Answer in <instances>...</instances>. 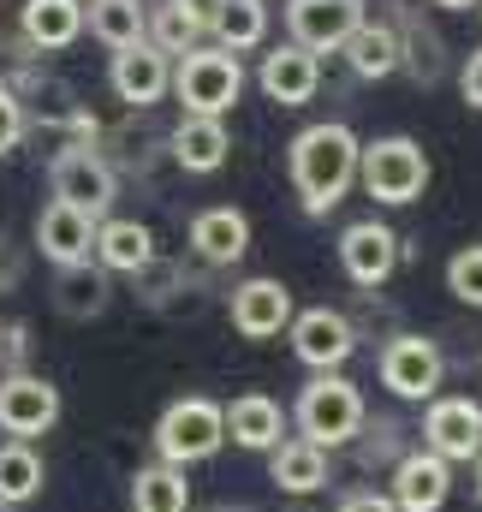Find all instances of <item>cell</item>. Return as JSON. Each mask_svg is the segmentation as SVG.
I'll return each mask as SVG.
<instances>
[{
    "instance_id": "28",
    "label": "cell",
    "mask_w": 482,
    "mask_h": 512,
    "mask_svg": "<svg viewBox=\"0 0 482 512\" xmlns=\"http://www.w3.org/2000/svg\"><path fill=\"white\" fill-rule=\"evenodd\" d=\"M143 6L149 0H90L84 6V24H90V36L102 42V48H131V42H143Z\"/></svg>"
},
{
    "instance_id": "39",
    "label": "cell",
    "mask_w": 482,
    "mask_h": 512,
    "mask_svg": "<svg viewBox=\"0 0 482 512\" xmlns=\"http://www.w3.org/2000/svg\"><path fill=\"white\" fill-rule=\"evenodd\" d=\"M429 6H447V12H471L477 0H429Z\"/></svg>"
},
{
    "instance_id": "41",
    "label": "cell",
    "mask_w": 482,
    "mask_h": 512,
    "mask_svg": "<svg viewBox=\"0 0 482 512\" xmlns=\"http://www.w3.org/2000/svg\"><path fill=\"white\" fill-rule=\"evenodd\" d=\"M477 12H482V0H477Z\"/></svg>"
},
{
    "instance_id": "33",
    "label": "cell",
    "mask_w": 482,
    "mask_h": 512,
    "mask_svg": "<svg viewBox=\"0 0 482 512\" xmlns=\"http://www.w3.org/2000/svg\"><path fill=\"white\" fill-rule=\"evenodd\" d=\"M30 364V328L24 322H0V370L18 376Z\"/></svg>"
},
{
    "instance_id": "16",
    "label": "cell",
    "mask_w": 482,
    "mask_h": 512,
    "mask_svg": "<svg viewBox=\"0 0 482 512\" xmlns=\"http://www.w3.org/2000/svg\"><path fill=\"white\" fill-rule=\"evenodd\" d=\"M256 84H262V96H268V102H280V108H304V102L316 96V84H322V60H316V54H304L298 42H280V48H268V54H262Z\"/></svg>"
},
{
    "instance_id": "30",
    "label": "cell",
    "mask_w": 482,
    "mask_h": 512,
    "mask_svg": "<svg viewBox=\"0 0 482 512\" xmlns=\"http://www.w3.org/2000/svg\"><path fill=\"white\" fill-rule=\"evenodd\" d=\"M197 36H203V30H197L173 0H149V6H143V42H149V48H161L167 60H173V54H191V48H197Z\"/></svg>"
},
{
    "instance_id": "22",
    "label": "cell",
    "mask_w": 482,
    "mask_h": 512,
    "mask_svg": "<svg viewBox=\"0 0 482 512\" xmlns=\"http://www.w3.org/2000/svg\"><path fill=\"white\" fill-rule=\"evenodd\" d=\"M399 36V72H411L417 84H435L447 72V42L435 36V24H423V6H405L399 18H387Z\"/></svg>"
},
{
    "instance_id": "17",
    "label": "cell",
    "mask_w": 482,
    "mask_h": 512,
    "mask_svg": "<svg viewBox=\"0 0 482 512\" xmlns=\"http://www.w3.org/2000/svg\"><path fill=\"white\" fill-rule=\"evenodd\" d=\"M36 251L54 268H84L96 256V221L84 209H72V203H48L36 215Z\"/></svg>"
},
{
    "instance_id": "13",
    "label": "cell",
    "mask_w": 482,
    "mask_h": 512,
    "mask_svg": "<svg viewBox=\"0 0 482 512\" xmlns=\"http://www.w3.org/2000/svg\"><path fill=\"white\" fill-rule=\"evenodd\" d=\"M447 495H453V465L447 459H435L423 447L393 459V489H387L393 512H441Z\"/></svg>"
},
{
    "instance_id": "37",
    "label": "cell",
    "mask_w": 482,
    "mask_h": 512,
    "mask_svg": "<svg viewBox=\"0 0 482 512\" xmlns=\"http://www.w3.org/2000/svg\"><path fill=\"white\" fill-rule=\"evenodd\" d=\"M340 512H393V501H387V495H375V489H358V495H346V501H340Z\"/></svg>"
},
{
    "instance_id": "35",
    "label": "cell",
    "mask_w": 482,
    "mask_h": 512,
    "mask_svg": "<svg viewBox=\"0 0 482 512\" xmlns=\"http://www.w3.org/2000/svg\"><path fill=\"white\" fill-rule=\"evenodd\" d=\"M173 6H179L197 30H215V18H221V6H227V0H173Z\"/></svg>"
},
{
    "instance_id": "7",
    "label": "cell",
    "mask_w": 482,
    "mask_h": 512,
    "mask_svg": "<svg viewBox=\"0 0 482 512\" xmlns=\"http://www.w3.org/2000/svg\"><path fill=\"white\" fill-rule=\"evenodd\" d=\"M286 334H292V352H298V364H310L316 376H334V370H346V358L358 352V328H352V316H346V310H328V304L292 310Z\"/></svg>"
},
{
    "instance_id": "15",
    "label": "cell",
    "mask_w": 482,
    "mask_h": 512,
    "mask_svg": "<svg viewBox=\"0 0 482 512\" xmlns=\"http://www.w3.org/2000/svg\"><path fill=\"white\" fill-rule=\"evenodd\" d=\"M108 84H114V96H120L125 108H155L173 90V60L161 48H149V42H131V48L114 54Z\"/></svg>"
},
{
    "instance_id": "20",
    "label": "cell",
    "mask_w": 482,
    "mask_h": 512,
    "mask_svg": "<svg viewBox=\"0 0 482 512\" xmlns=\"http://www.w3.org/2000/svg\"><path fill=\"white\" fill-rule=\"evenodd\" d=\"M24 48L30 54H60L84 36V0H24Z\"/></svg>"
},
{
    "instance_id": "27",
    "label": "cell",
    "mask_w": 482,
    "mask_h": 512,
    "mask_svg": "<svg viewBox=\"0 0 482 512\" xmlns=\"http://www.w3.org/2000/svg\"><path fill=\"white\" fill-rule=\"evenodd\" d=\"M54 310L66 316V322H90V316H102L108 310V274L102 268H60V286H54Z\"/></svg>"
},
{
    "instance_id": "9",
    "label": "cell",
    "mask_w": 482,
    "mask_h": 512,
    "mask_svg": "<svg viewBox=\"0 0 482 512\" xmlns=\"http://www.w3.org/2000/svg\"><path fill=\"white\" fill-rule=\"evenodd\" d=\"M423 453L447 465H471L482 453V405L465 393H435L423 411Z\"/></svg>"
},
{
    "instance_id": "40",
    "label": "cell",
    "mask_w": 482,
    "mask_h": 512,
    "mask_svg": "<svg viewBox=\"0 0 482 512\" xmlns=\"http://www.w3.org/2000/svg\"><path fill=\"white\" fill-rule=\"evenodd\" d=\"M471 465H477V501H482V453H477V459H471Z\"/></svg>"
},
{
    "instance_id": "3",
    "label": "cell",
    "mask_w": 482,
    "mask_h": 512,
    "mask_svg": "<svg viewBox=\"0 0 482 512\" xmlns=\"http://www.w3.org/2000/svg\"><path fill=\"white\" fill-rule=\"evenodd\" d=\"M358 185L375 197V203H387V209L417 203L423 185H429V155H423V143L405 137V131L363 143L358 149Z\"/></svg>"
},
{
    "instance_id": "19",
    "label": "cell",
    "mask_w": 482,
    "mask_h": 512,
    "mask_svg": "<svg viewBox=\"0 0 482 512\" xmlns=\"http://www.w3.org/2000/svg\"><path fill=\"white\" fill-rule=\"evenodd\" d=\"M221 423H227V441H239L244 453H274L286 435V411L268 393H239L233 405H221Z\"/></svg>"
},
{
    "instance_id": "23",
    "label": "cell",
    "mask_w": 482,
    "mask_h": 512,
    "mask_svg": "<svg viewBox=\"0 0 482 512\" xmlns=\"http://www.w3.org/2000/svg\"><path fill=\"white\" fill-rule=\"evenodd\" d=\"M96 262L114 268V274H143L155 262V233L143 221L108 215V221H96Z\"/></svg>"
},
{
    "instance_id": "24",
    "label": "cell",
    "mask_w": 482,
    "mask_h": 512,
    "mask_svg": "<svg viewBox=\"0 0 482 512\" xmlns=\"http://www.w3.org/2000/svg\"><path fill=\"white\" fill-rule=\"evenodd\" d=\"M346 66H352V78H393L399 72V36H393V24L387 18H363L358 30L346 36Z\"/></svg>"
},
{
    "instance_id": "1",
    "label": "cell",
    "mask_w": 482,
    "mask_h": 512,
    "mask_svg": "<svg viewBox=\"0 0 482 512\" xmlns=\"http://www.w3.org/2000/svg\"><path fill=\"white\" fill-rule=\"evenodd\" d=\"M358 131L340 126V120H322V126H304L286 149V179L304 203L310 221L334 215L346 203V191L358 185Z\"/></svg>"
},
{
    "instance_id": "29",
    "label": "cell",
    "mask_w": 482,
    "mask_h": 512,
    "mask_svg": "<svg viewBox=\"0 0 482 512\" xmlns=\"http://www.w3.org/2000/svg\"><path fill=\"white\" fill-rule=\"evenodd\" d=\"M42 495V459L30 441H0V507H24Z\"/></svg>"
},
{
    "instance_id": "36",
    "label": "cell",
    "mask_w": 482,
    "mask_h": 512,
    "mask_svg": "<svg viewBox=\"0 0 482 512\" xmlns=\"http://www.w3.org/2000/svg\"><path fill=\"white\" fill-rule=\"evenodd\" d=\"M459 90H465V102H471V108H482V48L459 66Z\"/></svg>"
},
{
    "instance_id": "38",
    "label": "cell",
    "mask_w": 482,
    "mask_h": 512,
    "mask_svg": "<svg viewBox=\"0 0 482 512\" xmlns=\"http://www.w3.org/2000/svg\"><path fill=\"white\" fill-rule=\"evenodd\" d=\"M18 274H24V262H18V251L0 239V292H12V286H18Z\"/></svg>"
},
{
    "instance_id": "10",
    "label": "cell",
    "mask_w": 482,
    "mask_h": 512,
    "mask_svg": "<svg viewBox=\"0 0 482 512\" xmlns=\"http://www.w3.org/2000/svg\"><path fill=\"white\" fill-rule=\"evenodd\" d=\"M60 423V387L36 370L0 376V435L6 441H36Z\"/></svg>"
},
{
    "instance_id": "26",
    "label": "cell",
    "mask_w": 482,
    "mask_h": 512,
    "mask_svg": "<svg viewBox=\"0 0 482 512\" xmlns=\"http://www.w3.org/2000/svg\"><path fill=\"white\" fill-rule=\"evenodd\" d=\"M131 512H191V483L179 465H143L131 477Z\"/></svg>"
},
{
    "instance_id": "14",
    "label": "cell",
    "mask_w": 482,
    "mask_h": 512,
    "mask_svg": "<svg viewBox=\"0 0 482 512\" xmlns=\"http://www.w3.org/2000/svg\"><path fill=\"white\" fill-rule=\"evenodd\" d=\"M227 316H233V328H239L244 340H274L292 322V286L274 280V274H256V280L233 286Z\"/></svg>"
},
{
    "instance_id": "6",
    "label": "cell",
    "mask_w": 482,
    "mask_h": 512,
    "mask_svg": "<svg viewBox=\"0 0 482 512\" xmlns=\"http://www.w3.org/2000/svg\"><path fill=\"white\" fill-rule=\"evenodd\" d=\"M227 447V423H221V405L215 399H173L167 411H161V423H155V453H161V465H203V459H215Z\"/></svg>"
},
{
    "instance_id": "31",
    "label": "cell",
    "mask_w": 482,
    "mask_h": 512,
    "mask_svg": "<svg viewBox=\"0 0 482 512\" xmlns=\"http://www.w3.org/2000/svg\"><path fill=\"white\" fill-rule=\"evenodd\" d=\"M215 48H227V54H244V48H262V36H268V6L262 0H227L221 6V18H215Z\"/></svg>"
},
{
    "instance_id": "18",
    "label": "cell",
    "mask_w": 482,
    "mask_h": 512,
    "mask_svg": "<svg viewBox=\"0 0 482 512\" xmlns=\"http://www.w3.org/2000/svg\"><path fill=\"white\" fill-rule=\"evenodd\" d=\"M191 251L203 256L209 268L244 262V251H250V215L233 209V203H215V209L191 215Z\"/></svg>"
},
{
    "instance_id": "4",
    "label": "cell",
    "mask_w": 482,
    "mask_h": 512,
    "mask_svg": "<svg viewBox=\"0 0 482 512\" xmlns=\"http://www.w3.org/2000/svg\"><path fill=\"white\" fill-rule=\"evenodd\" d=\"M173 96L185 102V114H197V120H227L233 114V102L244 96V66L239 54H227V48H191V54H179V66H173Z\"/></svg>"
},
{
    "instance_id": "32",
    "label": "cell",
    "mask_w": 482,
    "mask_h": 512,
    "mask_svg": "<svg viewBox=\"0 0 482 512\" xmlns=\"http://www.w3.org/2000/svg\"><path fill=\"white\" fill-rule=\"evenodd\" d=\"M447 292H453L459 304L482 310V245H465V251H453V262H447Z\"/></svg>"
},
{
    "instance_id": "8",
    "label": "cell",
    "mask_w": 482,
    "mask_h": 512,
    "mask_svg": "<svg viewBox=\"0 0 482 512\" xmlns=\"http://www.w3.org/2000/svg\"><path fill=\"white\" fill-rule=\"evenodd\" d=\"M381 387L393 393V399H435L441 393V376H447V358H441V346L435 340H423V334H393L387 346H381Z\"/></svg>"
},
{
    "instance_id": "5",
    "label": "cell",
    "mask_w": 482,
    "mask_h": 512,
    "mask_svg": "<svg viewBox=\"0 0 482 512\" xmlns=\"http://www.w3.org/2000/svg\"><path fill=\"white\" fill-rule=\"evenodd\" d=\"M48 191H54V203H72L90 221H108V209L120 197V173H114V161L96 143H66L48 161Z\"/></svg>"
},
{
    "instance_id": "12",
    "label": "cell",
    "mask_w": 482,
    "mask_h": 512,
    "mask_svg": "<svg viewBox=\"0 0 482 512\" xmlns=\"http://www.w3.org/2000/svg\"><path fill=\"white\" fill-rule=\"evenodd\" d=\"M399 233L393 227H381V221H352L346 233H340V268H346V280L363 286V292H375V286H387L393 280V268H399Z\"/></svg>"
},
{
    "instance_id": "2",
    "label": "cell",
    "mask_w": 482,
    "mask_h": 512,
    "mask_svg": "<svg viewBox=\"0 0 482 512\" xmlns=\"http://www.w3.org/2000/svg\"><path fill=\"white\" fill-rule=\"evenodd\" d=\"M292 423H298V441H310V447H322V453L358 441L363 435V393H358V382H346L340 370L304 382L298 405H292Z\"/></svg>"
},
{
    "instance_id": "11",
    "label": "cell",
    "mask_w": 482,
    "mask_h": 512,
    "mask_svg": "<svg viewBox=\"0 0 482 512\" xmlns=\"http://www.w3.org/2000/svg\"><path fill=\"white\" fill-rule=\"evenodd\" d=\"M363 18V0H286V30L304 54H334L346 48V36L358 30Z\"/></svg>"
},
{
    "instance_id": "25",
    "label": "cell",
    "mask_w": 482,
    "mask_h": 512,
    "mask_svg": "<svg viewBox=\"0 0 482 512\" xmlns=\"http://www.w3.org/2000/svg\"><path fill=\"white\" fill-rule=\"evenodd\" d=\"M268 477H274L286 495H316V489L328 483V453L292 435V441H280V447L268 453Z\"/></svg>"
},
{
    "instance_id": "34",
    "label": "cell",
    "mask_w": 482,
    "mask_h": 512,
    "mask_svg": "<svg viewBox=\"0 0 482 512\" xmlns=\"http://www.w3.org/2000/svg\"><path fill=\"white\" fill-rule=\"evenodd\" d=\"M24 126H30V120H24V108H18V96H12V90L0 84V161H6L12 149H18V137H24Z\"/></svg>"
},
{
    "instance_id": "21",
    "label": "cell",
    "mask_w": 482,
    "mask_h": 512,
    "mask_svg": "<svg viewBox=\"0 0 482 512\" xmlns=\"http://www.w3.org/2000/svg\"><path fill=\"white\" fill-rule=\"evenodd\" d=\"M167 155L185 167V173H221L227 155H233V137H227V120H197L185 114L173 137H167Z\"/></svg>"
}]
</instances>
